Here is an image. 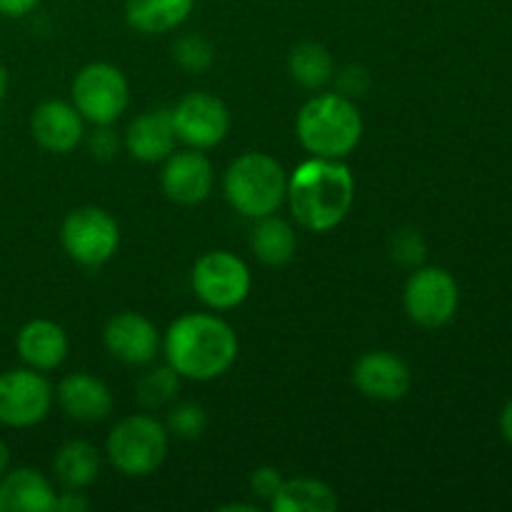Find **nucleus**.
<instances>
[{
  "label": "nucleus",
  "instance_id": "obj_1",
  "mask_svg": "<svg viewBox=\"0 0 512 512\" xmlns=\"http://www.w3.org/2000/svg\"><path fill=\"white\" fill-rule=\"evenodd\" d=\"M165 363L183 380L223 378L238 360V333L213 313H185L163 335Z\"/></svg>",
  "mask_w": 512,
  "mask_h": 512
},
{
  "label": "nucleus",
  "instance_id": "obj_2",
  "mask_svg": "<svg viewBox=\"0 0 512 512\" xmlns=\"http://www.w3.org/2000/svg\"><path fill=\"white\" fill-rule=\"evenodd\" d=\"M295 223L310 233H330L348 218L355 203V175L343 160L313 158L288 175L285 195Z\"/></svg>",
  "mask_w": 512,
  "mask_h": 512
},
{
  "label": "nucleus",
  "instance_id": "obj_3",
  "mask_svg": "<svg viewBox=\"0 0 512 512\" xmlns=\"http://www.w3.org/2000/svg\"><path fill=\"white\" fill-rule=\"evenodd\" d=\"M363 115L343 93H318L305 100L295 118L300 145L313 158L345 160L363 140Z\"/></svg>",
  "mask_w": 512,
  "mask_h": 512
},
{
  "label": "nucleus",
  "instance_id": "obj_4",
  "mask_svg": "<svg viewBox=\"0 0 512 512\" xmlns=\"http://www.w3.org/2000/svg\"><path fill=\"white\" fill-rule=\"evenodd\" d=\"M225 200L243 218L258 220L278 213L288 195V173L273 155L250 150L228 165L223 178Z\"/></svg>",
  "mask_w": 512,
  "mask_h": 512
},
{
  "label": "nucleus",
  "instance_id": "obj_5",
  "mask_svg": "<svg viewBox=\"0 0 512 512\" xmlns=\"http://www.w3.org/2000/svg\"><path fill=\"white\" fill-rule=\"evenodd\" d=\"M170 433L155 415L135 413L110 430L105 455L125 478H148L158 473L168 458Z\"/></svg>",
  "mask_w": 512,
  "mask_h": 512
},
{
  "label": "nucleus",
  "instance_id": "obj_6",
  "mask_svg": "<svg viewBox=\"0 0 512 512\" xmlns=\"http://www.w3.org/2000/svg\"><path fill=\"white\" fill-rule=\"evenodd\" d=\"M60 243L68 258L80 268L98 270L118 253L120 225L108 210L98 205H83L65 215L60 225Z\"/></svg>",
  "mask_w": 512,
  "mask_h": 512
},
{
  "label": "nucleus",
  "instance_id": "obj_7",
  "mask_svg": "<svg viewBox=\"0 0 512 512\" xmlns=\"http://www.w3.org/2000/svg\"><path fill=\"white\" fill-rule=\"evenodd\" d=\"M190 283L205 308L235 310L253 290V273L248 263L230 250H210L195 260Z\"/></svg>",
  "mask_w": 512,
  "mask_h": 512
},
{
  "label": "nucleus",
  "instance_id": "obj_8",
  "mask_svg": "<svg viewBox=\"0 0 512 512\" xmlns=\"http://www.w3.org/2000/svg\"><path fill=\"white\" fill-rule=\"evenodd\" d=\"M75 110L90 125H113L130 103V85L123 70L110 63H88L80 68L70 88Z\"/></svg>",
  "mask_w": 512,
  "mask_h": 512
},
{
  "label": "nucleus",
  "instance_id": "obj_9",
  "mask_svg": "<svg viewBox=\"0 0 512 512\" xmlns=\"http://www.w3.org/2000/svg\"><path fill=\"white\" fill-rule=\"evenodd\" d=\"M460 288L453 273L440 265H420L413 270L403 290V308L420 328H443L455 318Z\"/></svg>",
  "mask_w": 512,
  "mask_h": 512
},
{
  "label": "nucleus",
  "instance_id": "obj_10",
  "mask_svg": "<svg viewBox=\"0 0 512 512\" xmlns=\"http://www.w3.org/2000/svg\"><path fill=\"white\" fill-rule=\"evenodd\" d=\"M53 385L40 370L13 368L0 373V425L33 428L53 408Z\"/></svg>",
  "mask_w": 512,
  "mask_h": 512
},
{
  "label": "nucleus",
  "instance_id": "obj_11",
  "mask_svg": "<svg viewBox=\"0 0 512 512\" xmlns=\"http://www.w3.org/2000/svg\"><path fill=\"white\" fill-rule=\"evenodd\" d=\"M175 133L180 143L195 150H210L225 140L230 113L220 98L210 93H188L173 110Z\"/></svg>",
  "mask_w": 512,
  "mask_h": 512
},
{
  "label": "nucleus",
  "instance_id": "obj_12",
  "mask_svg": "<svg viewBox=\"0 0 512 512\" xmlns=\"http://www.w3.org/2000/svg\"><path fill=\"white\" fill-rule=\"evenodd\" d=\"M103 343L105 350L120 363L145 368L158 358L163 338H160V330L155 328L153 320L145 318L143 313L123 310L105 323Z\"/></svg>",
  "mask_w": 512,
  "mask_h": 512
},
{
  "label": "nucleus",
  "instance_id": "obj_13",
  "mask_svg": "<svg viewBox=\"0 0 512 512\" xmlns=\"http://www.w3.org/2000/svg\"><path fill=\"white\" fill-rule=\"evenodd\" d=\"M215 185L213 163L203 150L185 148L173 150L163 160V173H160V188L165 198L178 205H200L210 198Z\"/></svg>",
  "mask_w": 512,
  "mask_h": 512
},
{
  "label": "nucleus",
  "instance_id": "obj_14",
  "mask_svg": "<svg viewBox=\"0 0 512 512\" xmlns=\"http://www.w3.org/2000/svg\"><path fill=\"white\" fill-rule=\"evenodd\" d=\"M353 385L360 395L380 403H395L408 395L413 373L400 355L390 350H370L353 365Z\"/></svg>",
  "mask_w": 512,
  "mask_h": 512
},
{
  "label": "nucleus",
  "instance_id": "obj_15",
  "mask_svg": "<svg viewBox=\"0 0 512 512\" xmlns=\"http://www.w3.org/2000/svg\"><path fill=\"white\" fill-rule=\"evenodd\" d=\"M30 133L48 153L68 155L85 140V120L73 103L45 100L30 115Z\"/></svg>",
  "mask_w": 512,
  "mask_h": 512
},
{
  "label": "nucleus",
  "instance_id": "obj_16",
  "mask_svg": "<svg viewBox=\"0 0 512 512\" xmlns=\"http://www.w3.org/2000/svg\"><path fill=\"white\" fill-rule=\"evenodd\" d=\"M15 350L25 368L50 373L60 368L70 353V340L63 325L48 318H33L15 335Z\"/></svg>",
  "mask_w": 512,
  "mask_h": 512
},
{
  "label": "nucleus",
  "instance_id": "obj_17",
  "mask_svg": "<svg viewBox=\"0 0 512 512\" xmlns=\"http://www.w3.org/2000/svg\"><path fill=\"white\" fill-rule=\"evenodd\" d=\"M55 400L70 420L100 423L113 413V393L100 378L90 373H70L55 388Z\"/></svg>",
  "mask_w": 512,
  "mask_h": 512
},
{
  "label": "nucleus",
  "instance_id": "obj_18",
  "mask_svg": "<svg viewBox=\"0 0 512 512\" xmlns=\"http://www.w3.org/2000/svg\"><path fill=\"white\" fill-rule=\"evenodd\" d=\"M178 143L173 113L168 108L145 110L125 130L123 145L130 158L140 163H163Z\"/></svg>",
  "mask_w": 512,
  "mask_h": 512
},
{
  "label": "nucleus",
  "instance_id": "obj_19",
  "mask_svg": "<svg viewBox=\"0 0 512 512\" xmlns=\"http://www.w3.org/2000/svg\"><path fill=\"white\" fill-rule=\"evenodd\" d=\"M0 512H58L55 485L35 468L0 475Z\"/></svg>",
  "mask_w": 512,
  "mask_h": 512
},
{
  "label": "nucleus",
  "instance_id": "obj_20",
  "mask_svg": "<svg viewBox=\"0 0 512 512\" xmlns=\"http://www.w3.org/2000/svg\"><path fill=\"white\" fill-rule=\"evenodd\" d=\"M195 0H125V20L143 35H163L190 18Z\"/></svg>",
  "mask_w": 512,
  "mask_h": 512
},
{
  "label": "nucleus",
  "instance_id": "obj_21",
  "mask_svg": "<svg viewBox=\"0 0 512 512\" xmlns=\"http://www.w3.org/2000/svg\"><path fill=\"white\" fill-rule=\"evenodd\" d=\"M250 250L268 268H283L298 250V235L288 220L278 218L275 213L265 215V218L255 220L253 230H250Z\"/></svg>",
  "mask_w": 512,
  "mask_h": 512
},
{
  "label": "nucleus",
  "instance_id": "obj_22",
  "mask_svg": "<svg viewBox=\"0 0 512 512\" xmlns=\"http://www.w3.org/2000/svg\"><path fill=\"white\" fill-rule=\"evenodd\" d=\"M55 480L65 490H85L98 480L100 453L88 440H70L60 445L53 458Z\"/></svg>",
  "mask_w": 512,
  "mask_h": 512
},
{
  "label": "nucleus",
  "instance_id": "obj_23",
  "mask_svg": "<svg viewBox=\"0 0 512 512\" xmlns=\"http://www.w3.org/2000/svg\"><path fill=\"white\" fill-rule=\"evenodd\" d=\"M338 505L335 490L315 478L283 480L275 498L270 500L273 512H335Z\"/></svg>",
  "mask_w": 512,
  "mask_h": 512
},
{
  "label": "nucleus",
  "instance_id": "obj_24",
  "mask_svg": "<svg viewBox=\"0 0 512 512\" xmlns=\"http://www.w3.org/2000/svg\"><path fill=\"white\" fill-rule=\"evenodd\" d=\"M290 78L305 90H323L335 80V60L320 43H298L288 55Z\"/></svg>",
  "mask_w": 512,
  "mask_h": 512
},
{
  "label": "nucleus",
  "instance_id": "obj_25",
  "mask_svg": "<svg viewBox=\"0 0 512 512\" xmlns=\"http://www.w3.org/2000/svg\"><path fill=\"white\" fill-rule=\"evenodd\" d=\"M180 375L168 363L150 368L138 383V400L143 408L155 410L170 405L180 393Z\"/></svg>",
  "mask_w": 512,
  "mask_h": 512
},
{
  "label": "nucleus",
  "instance_id": "obj_26",
  "mask_svg": "<svg viewBox=\"0 0 512 512\" xmlns=\"http://www.w3.org/2000/svg\"><path fill=\"white\" fill-rule=\"evenodd\" d=\"M165 428H168L170 438L198 440L208 430V413L198 403H178L168 410Z\"/></svg>",
  "mask_w": 512,
  "mask_h": 512
},
{
  "label": "nucleus",
  "instance_id": "obj_27",
  "mask_svg": "<svg viewBox=\"0 0 512 512\" xmlns=\"http://www.w3.org/2000/svg\"><path fill=\"white\" fill-rule=\"evenodd\" d=\"M173 58L188 73H205L215 63V48L208 38H203L198 33H190L175 40Z\"/></svg>",
  "mask_w": 512,
  "mask_h": 512
},
{
  "label": "nucleus",
  "instance_id": "obj_28",
  "mask_svg": "<svg viewBox=\"0 0 512 512\" xmlns=\"http://www.w3.org/2000/svg\"><path fill=\"white\" fill-rule=\"evenodd\" d=\"M425 255H428V245H425V238L420 235V230L405 228L400 233H395L393 258L400 265H405V268H420Z\"/></svg>",
  "mask_w": 512,
  "mask_h": 512
},
{
  "label": "nucleus",
  "instance_id": "obj_29",
  "mask_svg": "<svg viewBox=\"0 0 512 512\" xmlns=\"http://www.w3.org/2000/svg\"><path fill=\"white\" fill-rule=\"evenodd\" d=\"M93 133L88 135V150L93 153V158L98 160H110L118 155L120 140L118 135L110 130V125H93Z\"/></svg>",
  "mask_w": 512,
  "mask_h": 512
},
{
  "label": "nucleus",
  "instance_id": "obj_30",
  "mask_svg": "<svg viewBox=\"0 0 512 512\" xmlns=\"http://www.w3.org/2000/svg\"><path fill=\"white\" fill-rule=\"evenodd\" d=\"M280 485H283V475H280L278 468H270V465L253 470V475H250V490H253L258 498L268 500V503L275 498Z\"/></svg>",
  "mask_w": 512,
  "mask_h": 512
},
{
  "label": "nucleus",
  "instance_id": "obj_31",
  "mask_svg": "<svg viewBox=\"0 0 512 512\" xmlns=\"http://www.w3.org/2000/svg\"><path fill=\"white\" fill-rule=\"evenodd\" d=\"M370 78L368 70L360 68V65H348L343 73H338V93L348 95V98H358L368 90Z\"/></svg>",
  "mask_w": 512,
  "mask_h": 512
},
{
  "label": "nucleus",
  "instance_id": "obj_32",
  "mask_svg": "<svg viewBox=\"0 0 512 512\" xmlns=\"http://www.w3.org/2000/svg\"><path fill=\"white\" fill-rule=\"evenodd\" d=\"M90 508V500L83 490H65L58 493V512H85Z\"/></svg>",
  "mask_w": 512,
  "mask_h": 512
},
{
  "label": "nucleus",
  "instance_id": "obj_33",
  "mask_svg": "<svg viewBox=\"0 0 512 512\" xmlns=\"http://www.w3.org/2000/svg\"><path fill=\"white\" fill-rule=\"evenodd\" d=\"M40 0H0V15L3 18H25L38 8Z\"/></svg>",
  "mask_w": 512,
  "mask_h": 512
},
{
  "label": "nucleus",
  "instance_id": "obj_34",
  "mask_svg": "<svg viewBox=\"0 0 512 512\" xmlns=\"http://www.w3.org/2000/svg\"><path fill=\"white\" fill-rule=\"evenodd\" d=\"M500 433H503V438L512 445V400L505 405L503 413H500Z\"/></svg>",
  "mask_w": 512,
  "mask_h": 512
},
{
  "label": "nucleus",
  "instance_id": "obj_35",
  "mask_svg": "<svg viewBox=\"0 0 512 512\" xmlns=\"http://www.w3.org/2000/svg\"><path fill=\"white\" fill-rule=\"evenodd\" d=\"M220 512H258V508L245 503H230V505H220Z\"/></svg>",
  "mask_w": 512,
  "mask_h": 512
},
{
  "label": "nucleus",
  "instance_id": "obj_36",
  "mask_svg": "<svg viewBox=\"0 0 512 512\" xmlns=\"http://www.w3.org/2000/svg\"><path fill=\"white\" fill-rule=\"evenodd\" d=\"M8 465H10V448L5 445V440L0 438V475L8 470Z\"/></svg>",
  "mask_w": 512,
  "mask_h": 512
},
{
  "label": "nucleus",
  "instance_id": "obj_37",
  "mask_svg": "<svg viewBox=\"0 0 512 512\" xmlns=\"http://www.w3.org/2000/svg\"><path fill=\"white\" fill-rule=\"evenodd\" d=\"M5 95H8V70L0 65V105H3Z\"/></svg>",
  "mask_w": 512,
  "mask_h": 512
}]
</instances>
